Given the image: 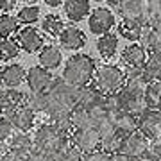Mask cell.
<instances>
[{"instance_id": "6da1fadb", "label": "cell", "mask_w": 161, "mask_h": 161, "mask_svg": "<svg viewBox=\"0 0 161 161\" xmlns=\"http://www.w3.org/2000/svg\"><path fill=\"white\" fill-rule=\"evenodd\" d=\"M77 97H79V88L72 86L63 77L54 79L50 88L47 90V102H48L47 104V115H48V118L70 113L77 104Z\"/></svg>"}, {"instance_id": "7a4b0ae2", "label": "cell", "mask_w": 161, "mask_h": 161, "mask_svg": "<svg viewBox=\"0 0 161 161\" xmlns=\"http://www.w3.org/2000/svg\"><path fill=\"white\" fill-rule=\"evenodd\" d=\"M97 63L88 54H74L66 59L63 70V79L75 88H82L93 80Z\"/></svg>"}, {"instance_id": "3957f363", "label": "cell", "mask_w": 161, "mask_h": 161, "mask_svg": "<svg viewBox=\"0 0 161 161\" xmlns=\"http://www.w3.org/2000/svg\"><path fill=\"white\" fill-rule=\"evenodd\" d=\"M32 138H34L36 149H40L41 152H45V154H48V156L61 154V150L72 142V138L66 136V134H63L52 122L41 124V125L36 129Z\"/></svg>"}, {"instance_id": "277c9868", "label": "cell", "mask_w": 161, "mask_h": 161, "mask_svg": "<svg viewBox=\"0 0 161 161\" xmlns=\"http://www.w3.org/2000/svg\"><path fill=\"white\" fill-rule=\"evenodd\" d=\"M93 82L104 95L115 93L124 86L125 72L116 64H102V66H97V70H95Z\"/></svg>"}, {"instance_id": "5b68a950", "label": "cell", "mask_w": 161, "mask_h": 161, "mask_svg": "<svg viewBox=\"0 0 161 161\" xmlns=\"http://www.w3.org/2000/svg\"><path fill=\"white\" fill-rule=\"evenodd\" d=\"M115 14L111 9L108 7H95L92 9L90 16H88V27L93 34H104V32H109L115 27Z\"/></svg>"}, {"instance_id": "8992f818", "label": "cell", "mask_w": 161, "mask_h": 161, "mask_svg": "<svg viewBox=\"0 0 161 161\" xmlns=\"http://www.w3.org/2000/svg\"><path fill=\"white\" fill-rule=\"evenodd\" d=\"M122 98V109L131 113L134 116H140L149 106L145 100V92H138V90H131L127 86H122L118 90Z\"/></svg>"}, {"instance_id": "52a82bcc", "label": "cell", "mask_w": 161, "mask_h": 161, "mask_svg": "<svg viewBox=\"0 0 161 161\" xmlns=\"http://www.w3.org/2000/svg\"><path fill=\"white\" fill-rule=\"evenodd\" d=\"M16 41L20 43L23 52L27 54H36L45 47V40L40 31L32 27V25H25L16 32Z\"/></svg>"}, {"instance_id": "ba28073f", "label": "cell", "mask_w": 161, "mask_h": 161, "mask_svg": "<svg viewBox=\"0 0 161 161\" xmlns=\"http://www.w3.org/2000/svg\"><path fill=\"white\" fill-rule=\"evenodd\" d=\"M147 149H149V138L142 131L136 129V131H132L124 136L120 150L134 159V158H140V156L147 154Z\"/></svg>"}, {"instance_id": "9c48e42d", "label": "cell", "mask_w": 161, "mask_h": 161, "mask_svg": "<svg viewBox=\"0 0 161 161\" xmlns=\"http://www.w3.org/2000/svg\"><path fill=\"white\" fill-rule=\"evenodd\" d=\"M138 131H142L149 140L161 136V109L147 108L138 116Z\"/></svg>"}, {"instance_id": "30bf717a", "label": "cell", "mask_w": 161, "mask_h": 161, "mask_svg": "<svg viewBox=\"0 0 161 161\" xmlns=\"http://www.w3.org/2000/svg\"><path fill=\"white\" fill-rule=\"evenodd\" d=\"M25 80H27V86L31 92H47L54 82V77H52L50 70H47L45 66L40 64V66H31L27 70Z\"/></svg>"}, {"instance_id": "8fae6325", "label": "cell", "mask_w": 161, "mask_h": 161, "mask_svg": "<svg viewBox=\"0 0 161 161\" xmlns=\"http://www.w3.org/2000/svg\"><path fill=\"white\" fill-rule=\"evenodd\" d=\"M72 142L79 147L84 154L92 152V150L100 147V134H98L97 127H86V129H75L72 132Z\"/></svg>"}, {"instance_id": "7c38bea8", "label": "cell", "mask_w": 161, "mask_h": 161, "mask_svg": "<svg viewBox=\"0 0 161 161\" xmlns=\"http://www.w3.org/2000/svg\"><path fill=\"white\" fill-rule=\"evenodd\" d=\"M147 47H143L140 41H132L129 47H125L122 50V61L125 66H131V68H140V66H145L147 63Z\"/></svg>"}, {"instance_id": "4fadbf2b", "label": "cell", "mask_w": 161, "mask_h": 161, "mask_svg": "<svg viewBox=\"0 0 161 161\" xmlns=\"http://www.w3.org/2000/svg\"><path fill=\"white\" fill-rule=\"evenodd\" d=\"M7 116L11 124L14 125L16 131H31L32 127H34V116L36 113L31 109L27 104H22V106H18L16 109H13L9 115H4Z\"/></svg>"}, {"instance_id": "5bb4252c", "label": "cell", "mask_w": 161, "mask_h": 161, "mask_svg": "<svg viewBox=\"0 0 161 161\" xmlns=\"http://www.w3.org/2000/svg\"><path fill=\"white\" fill-rule=\"evenodd\" d=\"M63 13L66 20L70 22H82L90 16L92 13V4L90 0H64L63 2Z\"/></svg>"}, {"instance_id": "9a60e30c", "label": "cell", "mask_w": 161, "mask_h": 161, "mask_svg": "<svg viewBox=\"0 0 161 161\" xmlns=\"http://www.w3.org/2000/svg\"><path fill=\"white\" fill-rule=\"evenodd\" d=\"M7 147H9L11 152H14L23 161L34 149V138L29 134V131H18L16 134H13L9 138V145Z\"/></svg>"}, {"instance_id": "2e32d148", "label": "cell", "mask_w": 161, "mask_h": 161, "mask_svg": "<svg viewBox=\"0 0 161 161\" xmlns=\"http://www.w3.org/2000/svg\"><path fill=\"white\" fill-rule=\"evenodd\" d=\"M86 45V34L77 27H64L59 34V47L64 50H80Z\"/></svg>"}, {"instance_id": "e0dca14e", "label": "cell", "mask_w": 161, "mask_h": 161, "mask_svg": "<svg viewBox=\"0 0 161 161\" xmlns=\"http://www.w3.org/2000/svg\"><path fill=\"white\" fill-rule=\"evenodd\" d=\"M147 22L145 20H138V18H122V22L118 23V34L122 38H125L129 41H140L143 29Z\"/></svg>"}, {"instance_id": "ac0fdd59", "label": "cell", "mask_w": 161, "mask_h": 161, "mask_svg": "<svg viewBox=\"0 0 161 161\" xmlns=\"http://www.w3.org/2000/svg\"><path fill=\"white\" fill-rule=\"evenodd\" d=\"M104 100H106V95L95 86L93 80L90 82V84H86V86L79 88L77 104L84 106V108H88V109H92V108H95V106H98V104H104Z\"/></svg>"}, {"instance_id": "d6986e66", "label": "cell", "mask_w": 161, "mask_h": 161, "mask_svg": "<svg viewBox=\"0 0 161 161\" xmlns=\"http://www.w3.org/2000/svg\"><path fill=\"white\" fill-rule=\"evenodd\" d=\"M147 9H149V0H127L116 7L122 18H138L145 22H147Z\"/></svg>"}, {"instance_id": "ffe728a7", "label": "cell", "mask_w": 161, "mask_h": 161, "mask_svg": "<svg viewBox=\"0 0 161 161\" xmlns=\"http://www.w3.org/2000/svg\"><path fill=\"white\" fill-rule=\"evenodd\" d=\"M97 52L104 61H109L115 58V54L118 52V36L115 32H104L98 36L97 40Z\"/></svg>"}, {"instance_id": "44dd1931", "label": "cell", "mask_w": 161, "mask_h": 161, "mask_svg": "<svg viewBox=\"0 0 161 161\" xmlns=\"http://www.w3.org/2000/svg\"><path fill=\"white\" fill-rule=\"evenodd\" d=\"M25 98H27V93L20 92V90H14V88L2 90L0 92V102H2V108H4V115H9L18 106L25 104Z\"/></svg>"}, {"instance_id": "7402d4cb", "label": "cell", "mask_w": 161, "mask_h": 161, "mask_svg": "<svg viewBox=\"0 0 161 161\" xmlns=\"http://www.w3.org/2000/svg\"><path fill=\"white\" fill-rule=\"evenodd\" d=\"M38 61L41 66H45L47 70H56L61 66L63 63V54L58 47L54 45H47L38 52Z\"/></svg>"}, {"instance_id": "603a6c76", "label": "cell", "mask_w": 161, "mask_h": 161, "mask_svg": "<svg viewBox=\"0 0 161 161\" xmlns=\"http://www.w3.org/2000/svg\"><path fill=\"white\" fill-rule=\"evenodd\" d=\"M25 75H27V72L22 64L11 63L6 68H2V82L6 88H16L25 80Z\"/></svg>"}, {"instance_id": "cb8c5ba5", "label": "cell", "mask_w": 161, "mask_h": 161, "mask_svg": "<svg viewBox=\"0 0 161 161\" xmlns=\"http://www.w3.org/2000/svg\"><path fill=\"white\" fill-rule=\"evenodd\" d=\"M140 43H142L143 47H147L150 52L152 50H161V23L150 25V23L147 22Z\"/></svg>"}, {"instance_id": "d4e9b609", "label": "cell", "mask_w": 161, "mask_h": 161, "mask_svg": "<svg viewBox=\"0 0 161 161\" xmlns=\"http://www.w3.org/2000/svg\"><path fill=\"white\" fill-rule=\"evenodd\" d=\"M111 118H113V124H115L116 131L120 132L122 136H125V134L138 129V116L131 115L127 111H120V113L113 115Z\"/></svg>"}, {"instance_id": "484cf974", "label": "cell", "mask_w": 161, "mask_h": 161, "mask_svg": "<svg viewBox=\"0 0 161 161\" xmlns=\"http://www.w3.org/2000/svg\"><path fill=\"white\" fill-rule=\"evenodd\" d=\"M70 116H72V122H74L75 129H86V127H95V120L92 116V111L80 106V104H75L74 109L70 111Z\"/></svg>"}, {"instance_id": "4316f807", "label": "cell", "mask_w": 161, "mask_h": 161, "mask_svg": "<svg viewBox=\"0 0 161 161\" xmlns=\"http://www.w3.org/2000/svg\"><path fill=\"white\" fill-rule=\"evenodd\" d=\"M64 20L59 14H47L43 20H41V29L47 36L50 38H59V34L64 31Z\"/></svg>"}, {"instance_id": "83f0119b", "label": "cell", "mask_w": 161, "mask_h": 161, "mask_svg": "<svg viewBox=\"0 0 161 161\" xmlns=\"http://www.w3.org/2000/svg\"><path fill=\"white\" fill-rule=\"evenodd\" d=\"M145 72L150 80H161V50H152L145 63Z\"/></svg>"}, {"instance_id": "f1b7e54d", "label": "cell", "mask_w": 161, "mask_h": 161, "mask_svg": "<svg viewBox=\"0 0 161 161\" xmlns=\"http://www.w3.org/2000/svg\"><path fill=\"white\" fill-rule=\"evenodd\" d=\"M22 50V47L16 40H13L11 36L9 38H2L0 40V59L2 61H11V59H16L18 54Z\"/></svg>"}, {"instance_id": "f546056e", "label": "cell", "mask_w": 161, "mask_h": 161, "mask_svg": "<svg viewBox=\"0 0 161 161\" xmlns=\"http://www.w3.org/2000/svg\"><path fill=\"white\" fill-rule=\"evenodd\" d=\"M145 100L149 108L161 109V80H150L145 90Z\"/></svg>"}, {"instance_id": "4dcf8cb0", "label": "cell", "mask_w": 161, "mask_h": 161, "mask_svg": "<svg viewBox=\"0 0 161 161\" xmlns=\"http://www.w3.org/2000/svg\"><path fill=\"white\" fill-rule=\"evenodd\" d=\"M25 104L34 113H47V92H31L27 93Z\"/></svg>"}, {"instance_id": "1f68e13d", "label": "cell", "mask_w": 161, "mask_h": 161, "mask_svg": "<svg viewBox=\"0 0 161 161\" xmlns=\"http://www.w3.org/2000/svg\"><path fill=\"white\" fill-rule=\"evenodd\" d=\"M18 18L11 16L9 13H2L0 14V38H9L11 34L18 32Z\"/></svg>"}, {"instance_id": "d6a6232c", "label": "cell", "mask_w": 161, "mask_h": 161, "mask_svg": "<svg viewBox=\"0 0 161 161\" xmlns=\"http://www.w3.org/2000/svg\"><path fill=\"white\" fill-rule=\"evenodd\" d=\"M18 22L22 25H32L40 20V7L34 6V4H29V6H23L16 14Z\"/></svg>"}, {"instance_id": "836d02e7", "label": "cell", "mask_w": 161, "mask_h": 161, "mask_svg": "<svg viewBox=\"0 0 161 161\" xmlns=\"http://www.w3.org/2000/svg\"><path fill=\"white\" fill-rule=\"evenodd\" d=\"M122 140H124V136L116 131V132H113V134L104 136V138L100 140V147H102L106 152L113 154V152H118V150L122 149Z\"/></svg>"}, {"instance_id": "e575fe53", "label": "cell", "mask_w": 161, "mask_h": 161, "mask_svg": "<svg viewBox=\"0 0 161 161\" xmlns=\"http://www.w3.org/2000/svg\"><path fill=\"white\" fill-rule=\"evenodd\" d=\"M50 122L58 127L59 131L66 134V136H72V132L75 131L74 122H72V116L70 113H64V115H58V116H50Z\"/></svg>"}, {"instance_id": "d590c367", "label": "cell", "mask_w": 161, "mask_h": 161, "mask_svg": "<svg viewBox=\"0 0 161 161\" xmlns=\"http://www.w3.org/2000/svg\"><path fill=\"white\" fill-rule=\"evenodd\" d=\"M59 156H61L64 161H84V152H82L74 142H70V143L61 150Z\"/></svg>"}, {"instance_id": "8d00e7d4", "label": "cell", "mask_w": 161, "mask_h": 161, "mask_svg": "<svg viewBox=\"0 0 161 161\" xmlns=\"http://www.w3.org/2000/svg\"><path fill=\"white\" fill-rule=\"evenodd\" d=\"M104 106H106V109L109 113L111 116L116 115V113H120L122 109V98H120V93L115 92V93H108L106 95V100H104Z\"/></svg>"}, {"instance_id": "74e56055", "label": "cell", "mask_w": 161, "mask_h": 161, "mask_svg": "<svg viewBox=\"0 0 161 161\" xmlns=\"http://www.w3.org/2000/svg\"><path fill=\"white\" fill-rule=\"evenodd\" d=\"M147 22H149L150 25H154V23H161V0H149Z\"/></svg>"}, {"instance_id": "f35d334b", "label": "cell", "mask_w": 161, "mask_h": 161, "mask_svg": "<svg viewBox=\"0 0 161 161\" xmlns=\"http://www.w3.org/2000/svg\"><path fill=\"white\" fill-rule=\"evenodd\" d=\"M147 154L156 161H161V136H156V138L149 140V149H147Z\"/></svg>"}, {"instance_id": "ab89813d", "label": "cell", "mask_w": 161, "mask_h": 161, "mask_svg": "<svg viewBox=\"0 0 161 161\" xmlns=\"http://www.w3.org/2000/svg\"><path fill=\"white\" fill-rule=\"evenodd\" d=\"M84 161H109V152H106L104 149H95L92 152L84 154Z\"/></svg>"}, {"instance_id": "60d3db41", "label": "cell", "mask_w": 161, "mask_h": 161, "mask_svg": "<svg viewBox=\"0 0 161 161\" xmlns=\"http://www.w3.org/2000/svg\"><path fill=\"white\" fill-rule=\"evenodd\" d=\"M48 158H50L48 154L41 152L40 149H36V147H34V149H32V152H31V154L27 156L23 161H48Z\"/></svg>"}, {"instance_id": "b9f144b4", "label": "cell", "mask_w": 161, "mask_h": 161, "mask_svg": "<svg viewBox=\"0 0 161 161\" xmlns=\"http://www.w3.org/2000/svg\"><path fill=\"white\" fill-rule=\"evenodd\" d=\"M16 7V0H0V13H11Z\"/></svg>"}, {"instance_id": "7bdbcfd3", "label": "cell", "mask_w": 161, "mask_h": 161, "mask_svg": "<svg viewBox=\"0 0 161 161\" xmlns=\"http://www.w3.org/2000/svg\"><path fill=\"white\" fill-rule=\"evenodd\" d=\"M109 161H132V158H129L125 152L118 150V152H113V154H109Z\"/></svg>"}, {"instance_id": "ee69618b", "label": "cell", "mask_w": 161, "mask_h": 161, "mask_svg": "<svg viewBox=\"0 0 161 161\" xmlns=\"http://www.w3.org/2000/svg\"><path fill=\"white\" fill-rule=\"evenodd\" d=\"M0 161H22V159H20L14 152L7 150V152H4V154H0Z\"/></svg>"}, {"instance_id": "f6af8a7d", "label": "cell", "mask_w": 161, "mask_h": 161, "mask_svg": "<svg viewBox=\"0 0 161 161\" xmlns=\"http://www.w3.org/2000/svg\"><path fill=\"white\" fill-rule=\"evenodd\" d=\"M48 7H59V6H63V2L64 0H43Z\"/></svg>"}, {"instance_id": "bcb514c9", "label": "cell", "mask_w": 161, "mask_h": 161, "mask_svg": "<svg viewBox=\"0 0 161 161\" xmlns=\"http://www.w3.org/2000/svg\"><path fill=\"white\" fill-rule=\"evenodd\" d=\"M124 2H127V0H108V4H109L111 7H118V6H122Z\"/></svg>"}, {"instance_id": "7dc6e473", "label": "cell", "mask_w": 161, "mask_h": 161, "mask_svg": "<svg viewBox=\"0 0 161 161\" xmlns=\"http://www.w3.org/2000/svg\"><path fill=\"white\" fill-rule=\"evenodd\" d=\"M132 161H156V159H152L149 154H143V156H140V158H134Z\"/></svg>"}, {"instance_id": "c3c4849f", "label": "cell", "mask_w": 161, "mask_h": 161, "mask_svg": "<svg viewBox=\"0 0 161 161\" xmlns=\"http://www.w3.org/2000/svg\"><path fill=\"white\" fill-rule=\"evenodd\" d=\"M48 161H64V159L58 154V156H50V158H48Z\"/></svg>"}, {"instance_id": "681fc988", "label": "cell", "mask_w": 161, "mask_h": 161, "mask_svg": "<svg viewBox=\"0 0 161 161\" xmlns=\"http://www.w3.org/2000/svg\"><path fill=\"white\" fill-rule=\"evenodd\" d=\"M16 2H22V4H34L36 0H16Z\"/></svg>"}, {"instance_id": "f907efd6", "label": "cell", "mask_w": 161, "mask_h": 161, "mask_svg": "<svg viewBox=\"0 0 161 161\" xmlns=\"http://www.w3.org/2000/svg\"><path fill=\"white\" fill-rule=\"evenodd\" d=\"M0 116H4V108H2V102H0Z\"/></svg>"}, {"instance_id": "816d5d0a", "label": "cell", "mask_w": 161, "mask_h": 161, "mask_svg": "<svg viewBox=\"0 0 161 161\" xmlns=\"http://www.w3.org/2000/svg\"><path fill=\"white\" fill-rule=\"evenodd\" d=\"M4 82H2V68H0V86H2Z\"/></svg>"}, {"instance_id": "f5cc1de1", "label": "cell", "mask_w": 161, "mask_h": 161, "mask_svg": "<svg viewBox=\"0 0 161 161\" xmlns=\"http://www.w3.org/2000/svg\"><path fill=\"white\" fill-rule=\"evenodd\" d=\"M2 147H4V142H2V140H0V149H2Z\"/></svg>"}, {"instance_id": "db71d44e", "label": "cell", "mask_w": 161, "mask_h": 161, "mask_svg": "<svg viewBox=\"0 0 161 161\" xmlns=\"http://www.w3.org/2000/svg\"><path fill=\"white\" fill-rule=\"evenodd\" d=\"M93 2H108V0H93Z\"/></svg>"}]
</instances>
